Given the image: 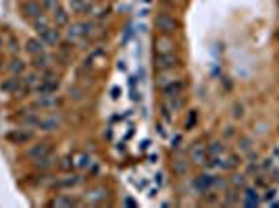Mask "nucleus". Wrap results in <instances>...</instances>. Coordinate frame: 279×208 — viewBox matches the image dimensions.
Here are the masks:
<instances>
[{
  "instance_id": "obj_1",
  "label": "nucleus",
  "mask_w": 279,
  "mask_h": 208,
  "mask_svg": "<svg viewBox=\"0 0 279 208\" xmlns=\"http://www.w3.org/2000/svg\"><path fill=\"white\" fill-rule=\"evenodd\" d=\"M19 123L23 127H29V129H40V131H55L61 127V117L57 115H50V117H44L40 113H33V111H25L23 115H19Z\"/></svg>"
},
{
  "instance_id": "obj_2",
  "label": "nucleus",
  "mask_w": 279,
  "mask_h": 208,
  "mask_svg": "<svg viewBox=\"0 0 279 208\" xmlns=\"http://www.w3.org/2000/svg\"><path fill=\"white\" fill-rule=\"evenodd\" d=\"M154 27L159 29V33H163V36H173L177 29H179V21L173 17L171 13H159L154 17Z\"/></svg>"
},
{
  "instance_id": "obj_3",
  "label": "nucleus",
  "mask_w": 279,
  "mask_h": 208,
  "mask_svg": "<svg viewBox=\"0 0 279 208\" xmlns=\"http://www.w3.org/2000/svg\"><path fill=\"white\" fill-rule=\"evenodd\" d=\"M181 65L179 57L175 52H165V55H154V69L156 73H163V71H173Z\"/></svg>"
},
{
  "instance_id": "obj_4",
  "label": "nucleus",
  "mask_w": 279,
  "mask_h": 208,
  "mask_svg": "<svg viewBox=\"0 0 279 208\" xmlns=\"http://www.w3.org/2000/svg\"><path fill=\"white\" fill-rule=\"evenodd\" d=\"M25 156H27V161H29L31 165H36V163H40V161L48 159V156H52V144H48V142L33 144V146H29V148H27Z\"/></svg>"
},
{
  "instance_id": "obj_5",
  "label": "nucleus",
  "mask_w": 279,
  "mask_h": 208,
  "mask_svg": "<svg viewBox=\"0 0 279 208\" xmlns=\"http://www.w3.org/2000/svg\"><path fill=\"white\" fill-rule=\"evenodd\" d=\"M92 33H94V23L81 21V23H75V25H69V29H67V38L71 40V42H79V40L90 38Z\"/></svg>"
},
{
  "instance_id": "obj_6",
  "label": "nucleus",
  "mask_w": 279,
  "mask_h": 208,
  "mask_svg": "<svg viewBox=\"0 0 279 208\" xmlns=\"http://www.w3.org/2000/svg\"><path fill=\"white\" fill-rule=\"evenodd\" d=\"M21 15L25 17V19H29V21L38 19L40 15H44L42 3H38V0H25V3L21 5Z\"/></svg>"
},
{
  "instance_id": "obj_7",
  "label": "nucleus",
  "mask_w": 279,
  "mask_h": 208,
  "mask_svg": "<svg viewBox=\"0 0 279 208\" xmlns=\"http://www.w3.org/2000/svg\"><path fill=\"white\" fill-rule=\"evenodd\" d=\"M63 100L55 94H38V100H36V109L40 111H52V109H57L61 107Z\"/></svg>"
},
{
  "instance_id": "obj_8",
  "label": "nucleus",
  "mask_w": 279,
  "mask_h": 208,
  "mask_svg": "<svg viewBox=\"0 0 279 208\" xmlns=\"http://www.w3.org/2000/svg\"><path fill=\"white\" fill-rule=\"evenodd\" d=\"M215 181H217V177L213 175V173H200V175L194 179V187L198 189L200 194H204V192L215 189Z\"/></svg>"
},
{
  "instance_id": "obj_9",
  "label": "nucleus",
  "mask_w": 279,
  "mask_h": 208,
  "mask_svg": "<svg viewBox=\"0 0 279 208\" xmlns=\"http://www.w3.org/2000/svg\"><path fill=\"white\" fill-rule=\"evenodd\" d=\"M88 202L90 204H107V200H109V189L107 187H102V185H96V187H90L88 189Z\"/></svg>"
},
{
  "instance_id": "obj_10",
  "label": "nucleus",
  "mask_w": 279,
  "mask_h": 208,
  "mask_svg": "<svg viewBox=\"0 0 279 208\" xmlns=\"http://www.w3.org/2000/svg\"><path fill=\"white\" fill-rule=\"evenodd\" d=\"M240 204H244V206H258V204H260V194H258V189L246 185V187L242 189Z\"/></svg>"
},
{
  "instance_id": "obj_11",
  "label": "nucleus",
  "mask_w": 279,
  "mask_h": 208,
  "mask_svg": "<svg viewBox=\"0 0 279 208\" xmlns=\"http://www.w3.org/2000/svg\"><path fill=\"white\" fill-rule=\"evenodd\" d=\"M206 152H208V161H206V165H211V163L223 159V156L227 154V146H225L223 142H213V144H208V146H206Z\"/></svg>"
},
{
  "instance_id": "obj_12",
  "label": "nucleus",
  "mask_w": 279,
  "mask_h": 208,
  "mask_svg": "<svg viewBox=\"0 0 279 208\" xmlns=\"http://www.w3.org/2000/svg\"><path fill=\"white\" fill-rule=\"evenodd\" d=\"M183 90H185V83L179 77H175L163 88V94H165V98H177V96H183Z\"/></svg>"
},
{
  "instance_id": "obj_13",
  "label": "nucleus",
  "mask_w": 279,
  "mask_h": 208,
  "mask_svg": "<svg viewBox=\"0 0 279 208\" xmlns=\"http://www.w3.org/2000/svg\"><path fill=\"white\" fill-rule=\"evenodd\" d=\"M175 50V42L171 36H161L154 40V55H165V52H173Z\"/></svg>"
},
{
  "instance_id": "obj_14",
  "label": "nucleus",
  "mask_w": 279,
  "mask_h": 208,
  "mask_svg": "<svg viewBox=\"0 0 279 208\" xmlns=\"http://www.w3.org/2000/svg\"><path fill=\"white\" fill-rule=\"evenodd\" d=\"M38 36L42 38V42L46 44V46H59L61 44V33H59V27H46V29H42Z\"/></svg>"
},
{
  "instance_id": "obj_15",
  "label": "nucleus",
  "mask_w": 279,
  "mask_h": 208,
  "mask_svg": "<svg viewBox=\"0 0 279 208\" xmlns=\"http://www.w3.org/2000/svg\"><path fill=\"white\" fill-rule=\"evenodd\" d=\"M31 137H33V133L27 131V129H13V131L7 133V142H11V144H27V142H31Z\"/></svg>"
},
{
  "instance_id": "obj_16",
  "label": "nucleus",
  "mask_w": 279,
  "mask_h": 208,
  "mask_svg": "<svg viewBox=\"0 0 279 208\" xmlns=\"http://www.w3.org/2000/svg\"><path fill=\"white\" fill-rule=\"evenodd\" d=\"M69 11L73 15H79V17H85V15H92V5L88 0H69Z\"/></svg>"
},
{
  "instance_id": "obj_17",
  "label": "nucleus",
  "mask_w": 279,
  "mask_h": 208,
  "mask_svg": "<svg viewBox=\"0 0 279 208\" xmlns=\"http://www.w3.org/2000/svg\"><path fill=\"white\" fill-rule=\"evenodd\" d=\"M190 159H192V163L194 165H206V161H208V152H206V146H202V144H194L190 148Z\"/></svg>"
},
{
  "instance_id": "obj_18",
  "label": "nucleus",
  "mask_w": 279,
  "mask_h": 208,
  "mask_svg": "<svg viewBox=\"0 0 279 208\" xmlns=\"http://www.w3.org/2000/svg\"><path fill=\"white\" fill-rule=\"evenodd\" d=\"M25 50L29 52L31 57H38V55H44V52H46V44L42 42L40 36H38V38H29V40L25 42Z\"/></svg>"
},
{
  "instance_id": "obj_19",
  "label": "nucleus",
  "mask_w": 279,
  "mask_h": 208,
  "mask_svg": "<svg viewBox=\"0 0 279 208\" xmlns=\"http://www.w3.org/2000/svg\"><path fill=\"white\" fill-rule=\"evenodd\" d=\"M50 206H55V208H71V206H79V200L73 198V196H57V198H52Z\"/></svg>"
},
{
  "instance_id": "obj_20",
  "label": "nucleus",
  "mask_w": 279,
  "mask_h": 208,
  "mask_svg": "<svg viewBox=\"0 0 279 208\" xmlns=\"http://www.w3.org/2000/svg\"><path fill=\"white\" fill-rule=\"evenodd\" d=\"M81 183V177L79 175H67V177H61L55 185L59 187V189H73V187H77Z\"/></svg>"
},
{
  "instance_id": "obj_21",
  "label": "nucleus",
  "mask_w": 279,
  "mask_h": 208,
  "mask_svg": "<svg viewBox=\"0 0 279 208\" xmlns=\"http://www.w3.org/2000/svg\"><path fill=\"white\" fill-rule=\"evenodd\" d=\"M0 90L7 92V94H17V92L21 90V79H17V75H13L11 79L0 83Z\"/></svg>"
},
{
  "instance_id": "obj_22",
  "label": "nucleus",
  "mask_w": 279,
  "mask_h": 208,
  "mask_svg": "<svg viewBox=\"0 0 279 208\" xmlns=\"http://www.w3.org/2000/svg\"><path fill=\"white\" fill-rule=\"evenodd\" d=\"M50 15H52V21H55L57 27H67L69 25V13L63 7H59L57 11H52Z\"/></svg>"
},
{
  "instance_id": "obj_23",
  "label": "nucleus",
  "mask_w": 279,
  "mask_h": 208,
  "mask_svg": "<svg viewBox=\"0 0 279 208\" xmlns=\"http://www.w3.org/2000/svg\"><path fill=\"white\" fill-rule=\"evenodd\" d=\"M31 67L36 69V71H40V73H44L46 69H50V59H48L46 52H44V55H38V57H31Z\"/></svg>"
},
{
  "instance_id": "obj_24",
  "label": "nucleus",
  "mask_w": 279,
  "mask_h": 208,
  "mask_svg": "<svg viewBox=\"0 0 279 208\" xmlns=\"http://www.w3.org/2000/svg\"><path fill=\"white\" fill-rule=\"evenodd\" d=\"M223 204H225V206H238V204H240V189L229 187L227 194L223 196Z\"/></svg>"
},
{
  "instance_id": "obj_25",
  "label": "nucleus",
  "mask_w": 279,
  "mask_h": 208,
  "mask_svg": "<svg viewBox=\"0 0 279 208\" xmlns=\"http://www.w3.org/2000/svg\"><path fill=\"white\" fill-rule=\"evenodd\" d=\"M9 71H11V75H23V71H25V63L23 61H19V59H13L11 63H9Z\"/></svg>"
},
{
  "instance_id": "obj_26",
  "label": "nucleus",
  "mask_w": 279,
  "mask_h": 208,
  "mask_svg": "<svg viewBox=\"0 0 279 208\" xmlns=\"http://www.w3.org/2000/svg\"><path fill=\"white\" fill-rule=\"evenodd\" d=\"M231 187H236V189H244V187H246V175H242V173L238 175V173H236V175L231 177Z\"/></svg>"
},
{
  "instance_id": "obj_27",
  "label": "nucleus",
  "mask_w": 279,
  "mask_h": 208,
  "mask_svg": "<svg viewBox=\"0 0 279 208\" xmlns=\"http://www.w3.org/2000/svg\"><path fill=\"white\" fill-rule=\"evenodd\" d=\"M59 7H61L59 0H42V9H44V13H52V11H57Z\"/></svg>"
},
{
  "instance_id": "obj_28",
  "label": "nucleus",
  "mask_w": 279,
  "mask_h": 208,
  "mask_svg": "<svg viewBox=\"0 0 279 208\" xmlns=\"http://www.w3.org/2000/svg\"><path fill=\"white\" fill-rule=\"evenodd\" d=\"M69 98H71V100H81L83 98V90L81 88H71V90H69Z\"/></svg>"
},
{
  "instance_id": "obj_29",
  "label": "nucleus",
  "mask_w": 279,
  "mask_h": 208,
  "mask_svg": "<svg viewBox=\"0 0 279 208\" xmlns=\"http://www.w3.org/2000/svg\"><path fill=\"white\" fill-rule=\"evenodd\" d=\"M240 148H242L244 152H250V148H252L250 137H240Z\"/></svg>"
},
{
  "instance_id": "obj_30",
  "label": "nucleus",
  "mask_w": 279,
  "mask_h": 208,
  "mask_svg": "<svg viewBox=\"0 0 279 208\" xmlns=\"http://www.w3.org/2000/svg\"><path fill=\"white\" fill-rule=\"evenodd\" d=\"M234 117L236 119H242L244 117V107H242V104H236V107H234Z\"/></svg>"
},
{
  "instance_id": "obj_31",
  "label": "nucleus",
  "mask_w": 279,
  "mask_h": 208,
  "mask_svg": "<svg viewBox=\"0 0 279 208\" xmlns=\"http://www.w3.org/2000/svg\"><path fill=\"white\" fill-rule=\"evenodd\" d=\"M175 171H177L179 175H181V173H185V165H183L181 161H177V165H175Z\"/></svg>"
},
{
  "instance_id": "obj_32",
  "label": "nucleus",
  "mask_w": 279,
  "mask_h": 208,
  "mask_svg": "<svg viewBox=\"0 0 279 208\" xmlns=\"http://www.w3.org/2000/svg\"><path fill=\"white\" fill-rule=\"evenodd\" d=\"M277 40H279V31H277Z\"/></svg>"
}]
</instances>
